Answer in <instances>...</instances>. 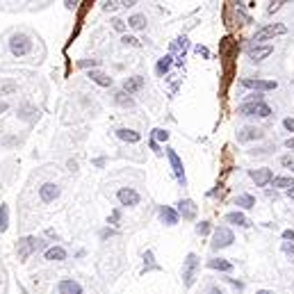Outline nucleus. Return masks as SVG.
Returning a JSON list of instances; mask_svg holds the SVG:
<instances>
[{
    "label": "nucleus",
    "instance_id": "16",
    "mask_svg": "<svg viewBox=\"0 0 294 294\" xmlns=\"http://www.w3.org/2000/svg\"><path fill=\"white\" fill-rule=\"evenodd\" d=\"M57 294H82V285L73 278H62L57 283Z\"/></svg>",
    "mask_w": 294,
    "mask_h": 294
},
{
    "label": "nucleus",
    "instance_id": "34",
    "mask_svg": "<svg viewBox=\"0 0 294 294\" xmlns=\"http://www.w3.org/2000/svg\"><path fill=\"white\" fill-rule=\"evenodd\" d=\"M114 235H119V230H116V228H103V230L98 232V238L100 240H107V238H114Z\"/></svg>",
    "mask_w": 294,
    "mask_h": 294
},
{
    "label": "nucleus",
    "instance_id": "55",
    "mask_svg": "<svg viewBox=\"0 0 294 294\" xmlns=\"http://www.w3.org/2000/svg\"><path fill=\"white\" fill-rule=\"evenodd\" d=\"M287 196H289V199H294V187H292V190H287Z\"/></svg>",
    "mask_w": 294,
    "mask_h": 294
},
{
    "label": "nucleus",
    "instance_id": "48",
    "mask_svg": "<svg viewBox=\"0 0 294 294\" xmlns=\"http://www.w3.org/2000/svg\"><path fill=\"white\" fill-rule=\"evenodd\" d=\"M148 146H151L153 151L157 153V155H162V151H160V144H157V142H153V139H151V144H148Z\"/></svg>",
    "mask_w": 294,
    "mask_h": 294
},
{
    "label": "nucleus",
    "instance_id": "20",
    "mask_svg": "<svg viewBox=\"0 0 294 294\" xmlns=\"http://www.w3.org/2000/svg\"><path fill=\"white\" fill-rule=\"evenodd\" d=\"M43 256H46V260H50V262H62V260H67L69 258V253H67V249L64 247L57 244V247H48Z\"/></svg>",
    "mask_w": 294,
    "mask_h": 294
},
{
    "label": "nucleus",
    "instance_id": "52",
    "mask_svg": "<svg viewBox=\"0 0 294 294\" xmlns=\"http://www.w3.org/2000/svg\"><path fill=\"white\" fill-rule=\"evenodd\" d=\"M69 169L76 171V169H78V162H76V160H71V162H69Z\"/></svg>",
    "mask_w": 294,
    "mask_h": 294
},
{
    "label": "nucleus",
    "instance_id": "35",
    "mask_svg": "<svg viewBox=\"0 0 294 294\" xmlns=\"http://www.w3.org/2000/svg\"><path fill=\"white\" fill-rule=\"evenodd\" d=\"M269 151H276V144H269V146H262V148H253V151H249L251 155H265V153Z\"/></svg>",
    "mask_w": 294,
    "mask_h": 294
},
{
    "label": "nucleus",
    "instance_id": "21",
    "mask_svg": "<svg viewBox=\"0 0 294 294\" xmlns=\"http://www.w3.org/2000/svg\"><path fill=\"white\" fill-rule=\"evenodd\" d=\"M116 137H119L121 142H128V144H137L139 139H142V135H139L137 130H133V128H119V130H116Z\"/></svg>",
    "mask_w": 294,
    "mask_h": 294
},
{
    "label": "nucleus",
    "instance_id": "43",
    "mask_svg": "<svg viewBox=\"0 0 294 294\" xmlns=\"http://www.w3.org/2000/svg\"><path fill=\"white\" fill-rule=\"evenodd\" d=\"M280 164H283V166H294L292 155H283V157H280Z\"/></svg>",
    "mask_w": 294,
    "mask_h": 294
},
{
    "label": "nucleus",
    "instance_id": "6",
    "mask_svg": "<svg viewBox=\"0 0 294 294\" xmlns=\"http://www.w3.org/2000/svg\"><path fill=\"white\" fill-rule=\"evenodd\" d=\"M287 32V28H285L283 23H271V25H265V28H260L256 34H253V46H260V41H267V39H274L278 37V34H285Z\"/></svg>",
    "mask_w": 294,
    "mask_h": 294
},
{
    "label": "nucleus",
    "instance_id": "36",
    "mask_svg": "<svg viewBox=\"0 0 294 294\" xmlns=\"http://www.w3.org/2000/svg\"><path fill=\"white\" fill-rule=\"evenodd\" d=\"M121 221V210H112L107 217V223H112V226H116V223Z\"/></svg>",
    "mask_w": 294,
    "mask_h": 294
},
{
    "label": "nucleus",
    "instance_id": "31",
    "mask_svg": "<svg viewBox=\"0 0 294 294\" xmlns=\"http://www.w3.org/2000/svg\"><path fill=\"white\" fill-rule=\"evenodd\" d=\"M196 232H199V235H208V232H212V223L210 221H199L196 223Z\"/></svg>",
    "mask_w": 294,
    "mask_h": 294
},
{
    "label": "nucleus",
    "instance_id": "2",
    "mask_svg": "<svg viewBox=\"0 0 294 294\" xmlns=\"http://www.w3.org/2000/svg\"><path fill=\"white\" fill-rule=\"evenodd\" d=\"M32 50V37L25 32H14L10 37V52L14 57H23Z\"/></svg>",
    "mask_w": 294,
    "mask_h": 294
},
{
    "label": "nucleus",
    "instance_id": "25",
    "mask_svg": "<svg viewBox=\"0 0 294 294\" xmlns=\"http://www.w3.org/2000/svg\"><path fill=\"white\" fill-rule=\"evenodd\" d=\"M235 205H240L242 210H251V208H256V196L240 194V196H235Z\"/></svg>",
    "mask_w": 294,
    "mask_h": 294
},
{
    "label": "nucleus",
    "instance_id": "44",
    "mask_svg": "<svg viewBox=\"0 0 294 294\" xmlns=\"http://www.w3.org/2000/svg\"><path fill=\"white\" fill-rule=\"evenodd\" d=\"M228 283H230V285H232V287H235V289H240V292H242V289H244V283H242V280H235V278H228Z\"/></svg>",
    "mask_w": 294,
    "mask_h": 294
},
{
    "label": "nucleus",
    "instance_id": "15",
    "mask_svg": "<svg viewBox=\"0 0 294 294\" xmlns=\"http://www.w3.org/2000/svg\"><path fill=\"white\" fill-rule=\"evenodd\" d=\"M16 114H19V119L25 121V124H34V121L39 119V109L34 107L32 103H21L19 109H16Z\"/></svg>",
    "mask_w": 294,
    "mask_h": 294
},
{
    "label": "nucleus",
    "instance_id": "10",
    "mask_svg": "<svg viewBox=\"0 0 294 294\" xmlns=\"http://www.w3.org/2000/svg\"><path fill=\"white\" fill-rule=\"evenodd\" d=\"M175 212H178V217L187 219V221H194L199 208H196V203L192 199H183V201H178V208H175Z\"/></svg>",
    "mask_w": 294,
    "mask_h": 294
},
{
    "label": "nucleus",
    "instance_id": "8",
    "mask_svg": "<svg viewBox=\"0 0 294 294\" xmlns=\"http://www.w3.org/2000/svg\"><path fill=\"white\" fill-rule=\"evenodd\" d=\"M116 199H119V203L124 205V208H135V205H139L142 196H139V192L135 190V187H121V190L116 192Z\"/></svg>",
    "mask_w": 294,
    "mask_h": 294
},
{
    "label": "nucleus",
    "instance_id": "28",
    "mask_svg": "<svg viewBox=\"0 0 294 294\" xmlns=\"http://www.w3.org/2000/svg\"><path fill=\"white\" fill-rule=\"evenodd\" d=\"M128 28H133V30H146V16H144V14H133L128 19Z\"/></svg>",
    "mask_w": 294,
    "mask_h": 294
},
{
    "label": "nucleus",
    "instance_id": "13",
    "mask_svg": "<svg viewBox=\"0 0 294 294\" xmlns=\"http://www.w3.org/2000/svg\"><path fill=\"white\" fill-rule=\"evenodd\" d=\"M253 139H265V130L262 128H256V126H247L238 133V142L240 144H247V142H253Z\"/></svg>",
    "mask_w": 294,
    "mask_h": 294
},
{
    "label": "nucleus",
    "instance_id": "7",
    "mask_svg": "<svg viewBox=\"0 0 294 294\" xmlns=\"http://www.w3.org/2000/svg\"><path fill=\"white\" fill-rule=\"evenodd\" d=\"M240 85H242L244 89H253V91H258V94H262V91H274L276 87H278V82L276 80H262V78H242Z\"/></svg>",
    "mask_w": 294,
    "mask_h": 294
},
{
    "label": "nucleus",
    "instance_id": "18",
    "mask_svg": "<svg viewBox=\"0 0 294 294\" xmlns=\"http://www.w3.org/2000/svg\"><path fill=\"white\" fill-rule=\"evenodd\" d=\"M87 78H89L91 82H96L98 87H105V89H109V87L114 85V80L107 76V73H103V71H98V69H94V71H89L87 73Z\"/></svg>",
    "mask_w": 294,
    "mask_h": 294
},
{
    "label": "nucleus",
    "instance_id": "53",
    "mask_svg": "<svg viewBox=\"0 0 294 294\" xmlns=\"http://www.w3.org/2000/svg\"><path fill=\"white\" fill-rule=\"evenodd\" d=\"M7 112V103H0V114Z\"/></svg>",
    "mask_w": 294,
    "mask_h": 294
},
{
    "label": "nucleus",
    "instance_id": "3",
    "mask_svg": "<svg viewBox=\"0 0 294 294\" xmlns=\"http://www.w3.org/2000/svg\"><path fill=\"white\" fill-rule=\"evenodd\" d=\"M199 267H201V260L196 253H187L185 262H183V285L185 287H192L199 276Z\"/></svg>",
    "mask_w": 294,
    "mask_h": 294
},
{
    "label": "nucleus",
    "instance_id": "39",
    "mask_svg": "<svg viewBox=\"0 0 294 294\" xmlns=\"http://www.w3.org/2000/svg\"><path fill=\"white\" fill-rule=\"evenodd\" d=\"M78 67H82V69H87V67H91V71H94L96 67H98V62H96V60H82V62H78Z\"/></svg>",
    "mask_w": 294,
    "mask_h": 294
},
{
    "label": "nucleus",
    "instance_id": "37",
    "mask_svg": "<svg viewBox=\"0 0 294 294\" xmlns=\"http://www.w3.org/2000/svg\"><path fill=\"white\" fill-rule=\"evenodd\" d=\"M280 249H283V253L287 256V260H292V262H294V244L283 242V247H280Z\"/></svg>",
    "mask_w": 294,
    "mask_h": 294
},
{
    "label": "nucleus",
    "instance_id": "4",
    "mask_svg": "<svg viewBox=\"0 0 294 294\" xmlns=\"http://www.w3.org/2000/svg\"><path fill=\"white\" fill-rule=\"evenodd\" d=\"M235 242V235H232V230L230 228H226V226H219V228H214V235H212V251H221V249H226V247H230V244Z\"/></svg>",
    "mask_w": 294,
    "mask_h": 294
},
{
    "label": "nucleus",
    "instance_id": "23",
    "mask_svg": "<svg viewBox=\"0 0 294 294\" xmlns=\"http://www.w3.org/2000/svg\"><path fill=\"white\" fill-rule=\"evenodd\" d=\"M171 64H173V55H171V52H166L164 57H160V62H157V67H155V73H157V76H164V73H169Z\"/></svg>",
    "mask_w": 294,
    "mask_h": 294
},
{
    "label": "nucleus",
    "instance_id": "49",
    "mask_svg": "<svg viewBox=\"0 0 294 294\" xmlns=\"http://www.w3.org/2000/svg\"><path fill=\"white\" fill-rule=\"evenodd\" d=\"M280 5H285V3H271V7H269V10H267V12H269V14H274V12L278 10Z\"/></svg>",
    "mask_w": 294,
    "mask_h": 294
},
{
    "label": "nucleus",
    "instance_id": "29",
    "mask_svg": "<svg viewBox=\"0 0 294 294\" xmlns=\"http://www.w3.org/2000/svg\"><path fill=\"white\" fill-rule=\"evenodd\" d=\"M274 187H280V190H292L294 187V178L292 175H278V178H274Z\"/></svg>",
    "mask_w": 294,
    "mask_h": 294
},
{
    "label": "nucleus",
    "instance_id": "50",
    "mask_svg": "<svg viewBox=\"0 0 294 294\" xmlns=\"http://www.w3.org/2000/svg\"><path fill=\"white\" fill-rule=\"evenodd\" d=\"M285 146H287V148H289V151H294V137H289V139H287V142H285Z\"/></svg>",
    "mask_w": 294,
    "mask_h": 294
},
{
    "label": "nucleus",
    "instance_id": "5",
    "mask_svg": "<svg viewBox=\"0 0 294 294\" xmlns=\"http://www.w3.org/2000/svg\"><path fill=\"white\" fill-rule=\"evenodd\" d=\"M238 114H242V116H260V119H267V116H271V107L267 103H242L238 107Z\"/></svg>",
    "mask_w": 294,
    "mask_h": 294
},
{
    "label": "nucleus",
    "instance_id": "19",
    "mask_svg": "<svg viewBox=\"0 0 294 294\" xmlns=\"http://www.w3.org/2000/svg\"><path fill=\"white\" fill-rule=\"evenodd\" d=\"M142 87H144V78L142 76H133V78H126L124 89L121 91H126L128 96H133V94H137V91H142Z\"/></svg>",
    "mask_w": 294,
    "mask_h": 294
},
{
    "label": "nucleus",
    "instance_id": "32",
    "mask_svg": "<svg viewBox=\"0 0 294 294\" xmlns=\"http://www.w3.org/2000/svg\"><path fill=\"white\" fill-rule=\"evenodd\" d=\"M16 89H19V87H16V82H5V85L0 87V94H3V96H12Z\"/></svg>",
    "mask_w": 294,
    "mask_h": 294
},
{
    "label": "nucleus",
    "instance_id": "11",
    "mask_svg": "<svg viewBox=\"0 0 294 294\" xmlns=\"http://www.w3.org/2000/svg\"><path fill=\"white\" fill-rule=\"evenodd\" d=\"M60 185H55V183H43L41 187H39V199H41V203H52V201L60 199Z\"/></svg>",
    "mask_w": 294,
    "mask_h": 294
},
{
    "label": "nucleus",
    "instance_id": "22",
    "mask_svg": "<svg viewBox=\"0 0 294 294\" xmlns=\"http://www.w3.org/2000/svg\"><path fill=\"white\" fill-rule=\"evenodd\" d=\"M208 267H210V269L223 271V274H230V271H232V262L223 260V258H212V260H208Z\"/></svg>",
    "mask_w": 294,
    "mask_h": 294
},
{
    "label": "nucleus",
    "instance_id": "51",
    "mask_svg": "<svg viewBox=\"0 0 294 294\" xmlns=\"http://www.w3.org/2000/svg\"><path fill=\"white\" fill-rule=\"evenodd\" d=\"M121 5H124V7H135L137 3H135V0H126V3H121Z\"/></svg>",
    "mask_w": 294,
    "mask_h": 294
},
{
    "label": "nucleus",
    "instance_id": "47",
    "mask_svg": "<svg viewBox=\"0 0 294 294\" xmlns=\"http://www.w3.org/2000/svg\"><path fill=\"white\" fill-rule=\"evenodd\" d=\"M121 5V3H105V12H112V10H116V7H119Z\"/></svg>",
    "mask_w": 294,
    "mask_h": 294
},
{
    "label": "nucleus",
    "instance_id": "14",
    "mask_svg": "<svg viewBox=\"0 0 294 294\" xmlns=\"http://www.w3.org/2000/svg\"><path fill=\"white\" fill-rule=\"evenodd\" d=\"M271 52H274V46H271V43H265V46H251L247 50V55L251 62L258 64V62H262V60H267Z\"/></svg>",
    "mask_w": 294,
    "mask_h": 294
},
{
    "label": "nucleus",
    "instance_id": "27",
    "mask_svg": "<svg viewBox=\"0 0 294 294\" xmlns=\"http://www.w3.org/2000/svg\"><path fill=\"white\" fill-rule=\"evenodd\" d=\"M10 228V208L5 203H0V235Z\"/></svg>",
    "mask_w": 294,
    "mask_h": 294
},
{
    "label": "nucleus",
    "instance_id": "54",
    "mask_svg": "<svg viewBox=\"0 0 294 294\" xmlns=\"http://www.w3.org/2000/svg\"><path fill=\"white\" fill-rule=\"evenodd\" d=\"M258 294H274V292H271V289H260Z\"/></svg>",
    "mask_w": 294,
    "mask_h": 294
},
{
    "label": "nucleus",
    "instance_id": "38",
    "mask_svg": "<svg viewBox=\"0 0 294 294\" xmlns=\"http://www.w3.org/2000/svg\"><path fill=\"white\" fill-rule=\"evenodd\" d=\"M112 28L116 30V32H121V34L126 32V23H124L121 19H112Z\"/></svg>",
    "mask_w": 294,
    "mask_h": 294
},
{
    "label": "nucleus",
    "instance_id": "26",
    "mask_svg": "<svg viewBox=\"0 0 294 294\" xmlns=\"http://www.w3.org/2000/svg\"><path fill=\"white\" fill-rule=\"evenodd\" d=\"M114 103L121 105V107H135V98L128 96L126 91H116V94H114Z\"/></svg>",
    "mask_w": 294,
    "mask_h": 294
},
{
    "label": "nucleus",
    "instance_id": "17",
    "mask_svg": "<svg viewBox=\"0 0 294 294\" xmlns=\"http://www.w3.org/2000/svg\"><path fill=\"white\" fill-rule=\"evenodd\" d=\"M157 214H160V221L166 223V226H175L178 223V212H175L173 208H169V205H160V210H157Z\"/></svg>",
    "mask_w": 294,
    "mask_h": 294
},
{
    "label": "nucleus",
    "instance_id": "1",
    "mask_svg": "<svg viewBox=\"0 0 294 294\" xmlns=\"http://www.w3.org/2000/svg\"><path fill=\"white\" fill-rule=\"evenodd\" d=\"M39 249H46V242L41 238H34V235H25L16 242V256H19V260H28Z\"/></svg>",
    "mask_w": 294,
    "mask_h": 294
},
{
    "label": "nucleus",
    "instance_id": "9",
    "mask_svg": "<svg viewBox=\"0 0 294 294\" xmlns=\"http://www.w3.org/2000/svg\"><path fill=\"white\" fill-rule=\"evenodd\" d=\"M166 157H169L171 169H173V175L178 178V183H181V185H185V166H183V160L178 157L175 148H166Z\"/></svg>",
    "mask_w": 294,
    "mask_h": 294
},
{
    "label": "nucleus",
    "instance_id": "42",
    "mask_svg": "<svg viewBox=\"0 0 294 294\" xmlns=\"http://www.w3.org/2000/svg\"><path fill=\"white\" fill-rule=\"evenodd\" d=\"M283 128H285V130H289V133H294V119H292V116L283 121Z\"/></svg>",
    "mask_w": 294,
    "mask_h": 294
},
{
    "label": "nucleus",
    "instance_id": "40",
    "mask_svg": "<svg viewBox=\"0 0 294 294\" xmlns=\"http://www.w3.org/2000/svg\"><path fill=\"white\" fill-rule=\"evenodd\" d=\"M283 240H285V242H292L294 244V230H292V228H287V230H283Z\"/></svg>",
    "mask_w": 294,
    "mask_h": 294
},
{
    "label": "nucleus",
    "instance_id": "12",
    "mask_svg": "<svg viewBox=\"0 0 294 294\" xmlns=\"http://www.w3.org/2000/svg\"><path fill=\"white\" fill-rule=\"evenodd\" d=\"M249 175H251V181L256 183L258 187H267L274 181V173H271V169H267V166H262V169H249Z\"/></svg>",
    "mask_w": 294,
    "mask_h": 294
},
{
    "label": "nucleus",
    "instance_id": "24",
    "mask_svg": "<svg viewBox=\"0 0 294 294\" xmlns=\"http://www.w3.org/2000/svg\"><path fill=\"white\" fill-rule=\"evenodd\" d=\"M226 221H228V223H235V226H242V228H249V226H251V221H249V219L244 217L242 212H228V214H226Z\"/></svg>",
    "mask_w": 294,
    "mask_h": 294
},
{
    "label": "nucleus",
    "instance_id": "46",
    "mask_svg": "<svg viewBox=\"0 0 294 294\" xmlns=\"http://www.w3.org/2000/svg\"><path fill=\"white\" fill-rule=\"evenodd\" d=\"M196 52H199L201 57H210V50L205 46H196Z\"/></svg>",
    "mask_w": 294,
    "mask_h": 294
},
{
    "label": "nucleus",
    "instance_id": "33",
    "mask_svg": "<svg viewBox=\"0 0 294 294\" xmlns=\"http://www.w3.org/2000/svg\"><path fill=\"white\" fill-rule=\"evenodd\" d=\"M166 139H169V133H166V130H162V128L153 130V142H166Z\"/></svg>",
    "mask_w": 294,
    "mask_h": 294
},
{
    "label": "nucleus",
    "instance_id": "41",
    "mask_svg": "<svg viewBox=\"0 0 294 294\" xmlns=\"http://www.w3.org/2000/svg\"><path fill=\"white\" fill-rule=\"evenodd\" d=\"M0 144H3V146H14V144H19V137H5Z\"/></svg>",
    "mask_w": 294,
    "mask_h": 294
},
{
    "label": "nucleus",
    "instance_id": "45",
    "mask_svg": "<svg viewBox=\"0 0 294 294\" xmlns=\"http://www.w3.org/2000/svg\"><path fill=\"white\" fill-rule=\"evenodd\" d=\"M205 294H223V289L219 287V285H210L208 292H205Z\"/></svg>",
    "mask_w": 294,
    "mask_h": 294
},
{
    "label": "nucleus",
    "instance_id": "30",
    "mask_svg": "<svg viewBox=\"0 0 294 294\" xmlns=\"http://www.w3.org/2000/svg\"><path fill=\"white\" fill-rule=\"evenodd\" d=\"M121 43H124V46H133V48L142 46V41H139L137 37H133V34H124V37H121Z\"/></svg>",
    "mask_w": 294,
    "mask_h": 294
}]
</instances>
